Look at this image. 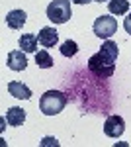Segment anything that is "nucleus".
Masks as SVG:
<instances>
[{
    "label": "nucleus",
    "instance_id": "f257e3e1",
    "mask_svg": "<svg viewBox=\"0 0 131 147\" xmlns=\"http://www.w3.org/2000/svg\"><path fill=\"white\" fill-rule=\"evenodd\" d=\"M67 106V96L61 90H47L39 100V110L45 116H57L65 110Z\"/></svg>",
    "mask_w": 131,
    "mask_h": 147
},
{
    "label": "nucleus",
    "instance_id": "f03ea898",
    "mask_svg": "<svg viewBox=\"0 0 131 147\" xmlns=\"http://www.w3.org/2000/svg\"><path fill=\"white\" fill-rule=\"evenodd\" d=\"M88 69H90V73H92L94 77H98V79H110V77L114 75V71H116V63L110 61L108 57H104L98 51L96 55H92L88 59Z\"/></svg>",
    "mask_w": 131,
    "mask_h": 147
},
{
    "label": "nucleus",
    "instance_id": "7ed1b4c3",
    "mask_svg": "<svg viewBox=\"0 0 131 147\" xmlns=\"http://www.w3.org/2000/svg\"><path fill=\"white\" fill-rule=\"evenodd\" d=\"M73 16L71 0H53L47 6V18L53 24H67Z\"/></svg>",
    "mask_w": 131,
    "mask_h": 147
},
{
    "label": "nucleus",
    "instance_id": "20e7f679",
    "mask_svg": "<svg viewBox=\"0 0 131 147\" xmlns=\"http://www.w3.org/2000/svg\"><path fill=\"white\" fill-rule=\"evenodd\" d=\"M92 30L100 39H110L118 32V22H116L114 16H98L94 26H92Z\"/></svg>",
    "mask_w": 131,
    "mask_h": 147
},
{
    "label": "nucleus",
    "instance_id": "39448f33",
    "mask_svg": "<svg viewBox=\"0 0 131 147\" xmlns=\"http://www.w3.org/2000/svg\"><path fill=\"white\" fill-rule=\"evenodd\" d=\"M123 131H125V120H123L121 116H118V114L110 116L108 120L104 122V134L108 137L118 139V137L123 136Z\"/></svg>",
    "mask_w": 131,
    "mask_h": 147
},
{
    "label": "nucleus",
    "instance_id": "423d86ee",
    "mask_svg": "<svg viewBox=\"0 0 131 147\" xmlns=\"http://www.w3.org/2000/svg\"><path fill=\"white\" fill-rule=\"evenodd\" d=\"M6 65H8L10 71H16V73L26 71V67H28L26 51H22V49H14V51H10L8 57H6Z\"/></svg>",
    "mask_w": 131,
    "mask_h": 147
},
{
    "label": "nucleus",
    "instance_id": "0eeeda50",
    "mask_svg": "<svg viewBox=\"0 0 131 147\" xmlns=\"http://www.w3.org/2000/svg\"><path fill=\"white\" fill-rule=\"evenodd\" d=\"M37 39H39V45L41 47H55L57 41H59V34H57L55 28L47 26V28H41V30H39Z\"/></svg>",
    "mask_w": 131,
    "mask_h": 147
},
{
    "label": "nucleus",
    "instance_id": "6e6552de",
    "mask_svg": "<svg viewBox=\"0 0 131 147\" xmlns=\"http://www.w3.org/2000/svg\"><path fill=\"white\" fill-rule=\"evenodd\" d=\"M8 92H10L14 98H18V100H30V98H32L30 86H26L20 80H10V82H8Z\"/></svg>",
    "mask_w": 131,
    "mask_h": 147
},
{
    "label": "nucleus",
    "instance_id": "1a4fd4ad",
    "mask_svg": "<svg viewBox=\"0 0 131 147\" xmlns=\"http://www.w3.org/2000/svg\"><path fill=\"white\" fill-rule=\"evenodd\" d=\"M4 122H8V125H12V127L22 125L24 122H26V110L18 108V106H12V108H8V112L4 114Z\"/></svg>",
    "mask_w": 131,
    "mask_h": 147
},
{
    "label": "nucleus",
    "instance_id": "9d476101",
    "mask_svg": "<svg viewBox=\"0 0 131 147\" xmlns=\"http://www.w3.org/2000/svg\"><path fill=\"white\" fill-rule=\"evenodd\" d=\"M26 20H28V14H26L24 10H10L8 16H6V24H8V28H12V30L24 28Z\"/></svg>",
    "mask_w": 131,
    "mask_h": 147
},
{
    "label": "nucleus",
    "instance_id": "9b49d317",
    "mask_svg": "<svg viewBox=\"0 0 131 147\" xmlns=\"http://www.w3.org/2000/svg\"><path fill=\"white\" fill-rule=\"evenodd\" d=\"M18 43H20V49L26 51V53H37V43H39V39H37L35 34H24Z\"/></svg>",
    "mask_w": 131,
    "mask_h": 147
},
{
    "label": "nucleus",
    "instance_id": "f8f14e48",
    "mask_svg": "<svg viewBox=\"0 0 131 147\" xmlns=\"http://www.w3.org/2000/svg\"><path fill=\"white\" fill-rule=\"evenodd\" d=\"M108 10H110V14H114V16H125V14L131 10L129 0H110Z\"/></svg>",
    "mask_w": 131,
    "mask_h": 147
},
{
    "label": "nucleus",
    "instance_id": "ddd939ff",
    "mask_svg": "<svg viewBox=\"0 0 131 147\" xmlns=\"http://www.w3.org/2000/svg\"><path fill=\"white\" fill-rule=\"evenodd\" d=\"M100 53L104 57H108L110 61H114L116 63V59H118V55H120V47H118V43L116 41H112V39H106L104 43H102V49H100Z\"/></svg>",
    "mask_w": 131,
    "mask_h": 147
},
{
    "label": "nucleus",
    "instance_id": "4468645a",
    "mask_svg": "<svg viewBox=\"0 0 131 147\" xmlns=\"http://www.w3.org/2000/svg\"><path fill=\"white\" fill-rule=\"evenodd\" d=\"M35 65L39 69H51L53 67V57L47 51H37L35 53Z\"/></svg>",
    "mask_w": 131,
    "mask_h": 147
},
{
    "label": "nucleus",
    "instance_id": "2eb2a0df",
    "mask_svg": "<svg viewBox=\"0 0 131 147\" xmlns=\"http://www.w3.org/2000/svg\"><path fill=\"white\" fill-rule=\"evenodd\" d=\"M59 49H61V55L63 57H75L78 53V45H77V41H73V39L63 41V45L59 47Z\"/></svg>",
    "mask_w": 131,
    "mask_h": 147
},
{
    "label": "nucleus",
    "instance_id": "dca6fc26",
    "mask_svg": "<svg viewBox=\"0 0 131 147\" xmlns=\"http://www.w3.org/2000/svg\"><path fill=\"white\" fill-rule=\"evenodd\" d=\"M49 145L59 147V141H57L55 137H43V141H41V147H49Z\"/></svg>",
    "mask_w": 131,
    "mask_h": 147
},
{
    "label": "nucleus",
    "instance_id": "f3484780",
    "mask_svg": "<svg viewBox=\"0 0 131 147\" xmlns=\"http://www.w3.org/2000/svg\"><path fill=\"white\" fill-rule=\"evenodd\" d=\"M123 28H125V32L131 35V10H129V16H125V20H123Z\"/></svg>",
    "mask_w": 131,
    "mask_h": 147
},
{
    "label": "nucleus",
    "instance_id": "a211bd4d",
    "mask_svg": "<svg viewBox=\"0 0 131 147\" xmlns=\"http://www.w3.org/2000/svg\"><path fill=\"white\" fill-rule=\"evenodd\" d=\"M73 2H75V4H80V6H82V4H88V2H92V0H73Z\"/></svg>",
    "mask_w": 131,
    "mask_h": 147
},
{
    "label": "nucleus",
    "instance_id": "6ab92c4d",
    "mask_svg": "<svg viewBox=\"0 0 131 147\" xmlns=\"http://www.w3.org/2000/svg\"><path fill=\"white\" fill-rule=\"evenodd\" d=\"M96 2H100V4H102V2H106V0H96Z\"/></svg>",
    "mask_w": 131,
    "mask_h": 147
}]
</instances>
